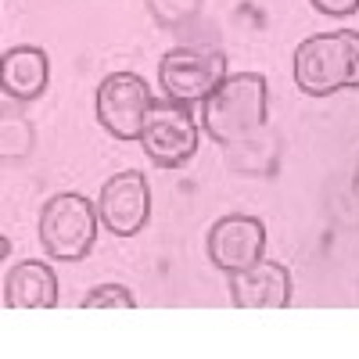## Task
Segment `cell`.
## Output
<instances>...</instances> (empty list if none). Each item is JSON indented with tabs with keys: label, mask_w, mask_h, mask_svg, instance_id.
<instances>
[{
	"label": "cell",
	"mask_w": 359,
	"mask_h": 359,
	"mask_svg": "<svg viewBox=\"0 0 359 359\" xmlns=\"http://www.w3.org/2000/svg\"><path fill=\"white\" fill-rule=\"evenodd\" d=\"M294 86L306 97H331L338 90H359V33L355 29L316 33L298 43Z\"/></svg>",
	"instance_id": "6da1fadb"
},
{
	"label": "cell",
	"mask_w": 359,
	"mask_h": 359,
	"mask_svg": "<svg viewBox=\"0 0 359 359\" xmlns=\"http://www.w3.org/2000/svg\"><path fill=\"white\" fill-rule=\"evenodd\" d=\"M269 115V86L262 72H237L219 83L208 101H201V130L219 147L259 133Z\"/></svg>",
	"instance_id": "7a4b0ae2"
},
{
	"label": "cell",
	"mask_w": 359,
	"mask_h": 359,
	"mask_svg": "<svg viewBox=\"0 0 359 359\" xmlns=\"http://www.w3.org/2000/svg\"><path fill=\"white\" fill-rule=\"evenodd\" d=\"M97 201H90L76 191L54 194L40 208V245L47 259L79 262L90 255L97 241Z\"/></svg>",
	"instance_id": "3957f363"
},
{
	"label": "cell",
	"mask_w": 359,
	"mask_h": 359,
	"mask_svg": "<svg viewBox=\"0 0 359 359\" xmlns=\"http://www.w3.org/2000/svg\"><path fill=\"white\" fill-rule=\"evenodd\" d=\"M226 79V54L216 47H172L158 62V86L169 101L198 104L208 101Z\"/></svg>",
	"instance_id": "277c9868"
},
{
	"label": "cell",
	"mask_w": 359,
	"mask_h": 359,
	"mask_svg": "<svg viewBox=\"0 0 359 359\" xmlns=\"http://www.w3.org/2000/svg\"><path fill=\"white\" fill-rule=\"evenodd\" d=\"M140 147L151 165L158 169H180L198 151V123L191 115V104L180 101H155L144 118Z\"/></svg>",
	"instance_id": "5b68a950"
},
{
	"label": "cell",
	"mask_w": 359,
	"mask_h": 359,
	"mask_svg": "<svg viewBox=\"0 0 359 359\" xmlns=\"http://www.w3.org/2000/svg\"><path fill=\"white\" fill-rule=\"evenodd\" d=\"M97 123L115 140H140L144 118L155 104V94L137 72H111L97 86Z\"/></svg>",
	"instance_id": "8992f818"
},
{
	"label": "cell",
	"mask_w": 359,
	"mask_h": 359,
	"mask_svg": "<svg viewBox=\"0 0 359 359\" xmlns=\"http://www.w3.org/2000/svg\"><path fill=\"white\" fill-rule=\"evenodd\" d=\"M97 216H101V226L115 237L140 233L147 226V216H151V187H147V176L137 169L108 176L101 187V198H97Z\"/></svg>",
	"instance_id": "52a82bcc"
},
{
	"label": "cell",
	"mask_w": 359,
	"mask_h": 359,
	"mask_svg": "<svg viewBox=\"0 0 359 359\" xmlns=\"http://www.w3.org/2000/svg\"><path fill=\"white\" fill-rule=\"evenodd\" d=\"M262 252H266V226L255 216L230 212L208 226V262L223 273L255 266Z\"/></svg>",
	"instance_id": "ba28073f"
},
{
	"label": "cell",
	"mask_w": 359,
	"mask_h": 359,
	"mask_svg": "<svg viewBox=\"0 0 359 359\" xmlns=\"http://www.w3.org/2000/svg\"><path fill=\"white\" fill-rule=\"evenodd\" d=\"M230 302L237 309H287L291 273L280 262L259 259L255 266L230 273Z\"/></svg>",
	"instance_id": "9c48e42d"
},
{
	"label": "cell",
	"mask_w": 359,
	"mask_h": 359,
	"mask_svg": "<svg viewBox=\"0 0 359 359\" xmlns=\"http://www.w3.org/2000/svg\"><path fill=\"white\" fill-rule=\"evenodd\" d=\"M50 83V57L43 47L22 43V47H8L0 54V86H4V97L25 104L43 97V90Z\"/></svg>",
	"instance_id": "30bf717a"
},
{
	"label": "cell",
	"mask_w": 359,
	"mask_h": 359,
	"mask_svg": "<svg viewBox=\"0 0 359 359\" xmlns=\"http://www.w3.org/2000/svg\"><path fill=\"white\" fill-rule=\"evenodd\" d=\"M4 306L8 309H54L57 306V277L40 259L15 262L4 277Z\"/></svg>",
	"instance_id": "8fae6325"
},
{
	"label": "cell",
	"mask_w": 359,
	"mask_h": 359,
	"mask_svg": "<svg viewBox=\"0 0 359 359\" xmlns=\"http://www.w3.org/2000/svg\"><path fill=\"white\" fill-rule=\"evenodd\" d=\"M223 162L233 176H273L280 165V140L277 133L262 126L252 137H241L223 147Z\"/></svg>",
	"instance_id": "7c38bea8"
},
{
	"label": "cell",
	"mask_w": 359,
	"mask_h": 359,
	"mask_svg": "<svg viewBox=\"0 0 359 359\" xmlns=\"http://www.w3.org/2000/svg\"><path fill=\"white\" fill-rule=\"evenodd\" d=\"M33 144H36V133H33V123L25 115L8 111L0 118V155H4V162H22L33 151Z\"/></svg>",
	"instance_id": "4fadbf2b"
},
{
	"label": "cell",
	"mask_w": 359,
	"mask_h": 359,
	"mask_svg": "<svg viewBox=\"0 0 359 359\" xmlns=\"http://www.w3.org/2000/svg\"><path fill=\"white\" fill-rule=\"evenodd\" d=\"M205 0H144L147 15H151L162 29H187L201 15Z\"/></svg>",
	"instance_id": "5bb4252c"
},
{
	"label": "cell",
	"mask_w": 359,
	"mask_h": 359,
	"mask_svg": "<svg viewBox=\"0 0 359 359\" xmlns=\"http://www.w3.org/2000/svg\"><path fill=\"white\" fill-rule=\"evenodd\" d=\"M137 298L123 284H101L83 298V309H133Z\"/></svg>",
	"instance_id": "9a60e30c"
},
{
	"label": "cell",
	"mask_w": 359,
	"mask_h": 359,
	"mask_svg": "<svg viewBox=\"0 0 359 359\" xmlns=\"http://www.w3.org/2000/svg\"><path fill=\"white\" fill-rule=\"evenodd\" d=\"M313 11L327 15V18H348L359 11V0H309Z\"/></svg>",
	"instance_id": "2e32d148"
},
{
	"label": "cell",
	"mask_w": 359,
	"mask_h": 359,
	"mask_svg": "<svg viewBox=\"0 0 359 359\" xmlns=\"http://www.w3.org/2000/svg\"><path fill=\"white\" fill-rule=\"evenodd\" d=\"M352 198L359 205V162H355V172H352Z\"/></svg>",
	"instance_id": "e0dca14e"
}]
</instances>
